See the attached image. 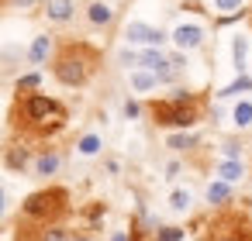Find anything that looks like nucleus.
Wrapping results in <instances>:
<instances>
[{
  "instance_id": "f257e3e1",
  "label": "nucleus",
  "mask_w": 252,
  "mask_h": 241,
  "mask_svg": "<svg viewBox=\"0 0 252 241\" xmlns=\"http://www.w3.org/2000/svg\"><path fill=\"white\" fill-rule=\"evenodd\" d=\"M11 124L14 131L28 134V138H49L66 124V107L45 93H21L11 107Z\"/></svg>"
},
{
  "instance_id": "f03ea898",
  "label": "nucleus",
  "mask_w": 252,
  "mask_h": 241,
  "mask_svg": "<svg viewBox=\"0 0 252 241\" xmlns=\"http://www.w3.org/2000/svg\"><path fill=\"white\" fill-rule=\"evenodd\" d=\"M97 66H100V52L94 45H87V42H66L59 49L56 62H52V73H56L59 83L80 86V83H87L97 73Z\"/></svg>"
},
{
  "instance_id": "7ed1b4c3",
  "label": "nucleus",
  "mask_w": 252,
  "mask_h": 241,
  "mask_svg": "<svg viewBox=\"0 0 252 241\" xmlns=\"http://www.w3.org/2000/svg\"><path fill=\"white\" fill-rule=\"evenodd\" d=\"M149 110H152L156 124H162V128H190L200 117V100L190 93H176L169 100H156Z\"/></svg>"
},
{
  "instance_id": "20e7f679",
  "label": "nucleus",
  "mask_w": 252,
  "mask_h": 241,
  "mask_svg": "<svg viewBox=\"0 0 252 241\" xmlns=\"http://www.w3.org/2000/svg\"><path fill=\"white\" fill-rule=\"evenodd\" d=\"M66 203H69V193L63 186H52V189H42V193H32L25 200V217L28 220H38L42 227L52 224L56 217L66 214Z\"/></svg>"
},
{
  "instance_id": "39448f33",
  "label": "nucleus",
  "mask_w": 252,
  "mask_h": 241,
  "mask_svg": "<svg viewBox=\"0 0 252 241\" xmlns=\"http://www.w3.org/2000/svg\"><path fill=\"white\" fill-rule=\"evenodd\" d=\"M211 241H252V220L245 214H221L211 220Z\"/></svg>"
},
{
  "instance_id": "423d86ee",
  "label": "nucleus",
  "mask_w": 252,
  "mask_h": 241,
  "mask_svg": "<svg viewBox=\"0 0 252 241\" xmlns=\"http://www.w3.org/2000/svg\"><path fill=\"white\" fill-rule=\"evenodd\" d=\"M125 38H128V42H142V45H159V42H162V31H156V28L135 21V25H128Z\"/></svg>"
},
{
  "instance_id": "0eeeda50",
  "label": "nucleus",
  "mask_w": 252,
  "mask_h": 241,
  "mask_svg": "<svg viewBox=\"0 0 252 241\" xmlns=\"http://www.w3.org/2000/svg\"><path fill=\"white\" fill-rule=\"evenodd\" d=\"M138 62H142V66H149V69H152V73H156L159 80H173V76H176L173 62H166V59H162L159 52H145V55H142Z\"/></svg>"
},
{
  "instance_id": "6e6552de",
  "label": "nucleus",
  "mask_w": 252,
  "mask_h": 241,
  "mask_svg": "<svg viewBox=\"0 0 252 241\" xmlns=\"http://www.w3.org/2000/svg\"><path fill=\"white\" fill-rule=\"evenodd\" d=\"M200 38H204V31H200L197 25H180V28L173 31V42H176L180 49H197Z\"/></svg>"
},
{
  "instance_id": "1a4fd4ad",
  "label": "nucleus",
  "mask_w": 252,
  "mask_h": 241,
  "mask_svg": "<svg viewBox=\"0 0 252 241\" xmlns=\"http://www.w3.org/2000/svg\"><path fill=\"white\" fill-rule=\"evenodd\" d=\"M45 14L52 21H69L73 18V0H45Z\"/></svg>"
},
{
  "instance_id": "9d476101",
  "label": "nucleus",
  "mask_w": 252,
  "mask_h": 241,
  "mask_svg": "<svg viewBox=\"0 0 252 241\" xmlns=\"http://www.w3.org/2000/svg\"><path fill=\"white\" fill-rule=\"evenodd\" d=\"M156 80H159L156 73H135V76H131V86H135V90H152Z\"/></svg>"
},
{
  "instance_id": "9b49d317",
  "label": "nucleus",
  "mask_w": 252,
  "mask_h": 241,
  "mask_svg": "<svg viewBox=\"0 0 252 241\" xmlns=\"http://www.w3.org/2000/svg\"><path fill=\"white\" fill-rule=\"evenodd\" d=\"M218 176H221L224 183H231V179H238V176H242V165H238L235 159H228V162H224V165L218 169Z\"/></svg>"
},
{
  "instance_id": "f8f14e48",
  "label": "nucleus",
  "mask_w": 252,
  "mask_h": 241,
  "mask_svg": "<svg viewBox=\"0 0 252 241\" xmlns=\"http://www.w3.org/2000/svg\"><path fill=\"white\" fill-rule=\"evenodd\" d=\"M90 21H94V25H107V21H111V7H107V4H94V7H90Z\"/></svg>"
},
{
  "instance_id": "ddd939ff",
  "label": "nucleus",
  "mask_w": 252,
  "mask_h": 241,
  "mask_svg": "<svg viewBox=\"0 0 252 241\" xmlns=\"http://www.w3.org/2000/svg\"><path fill=\"white\" fill-rule=\"evenodd\" d=\"M231 52H235V69H245V52H249V42H245V38H235Z\"/></svg>"
},
{
  "instance_id": "4468645a",
  "label": "nucleus",
  "mask_w": 252,
  "mask_h": 241,
  "mask_svg": "<svg viewBox=\"0 0 252 241\" xmlns=\"http://www.w3.org/2000/svg\"><path fill=\"white\" fill-rule=\"evenodd\" d=\"M207 200H211V203H224V200H228V186H224V183H211V186H207Z\"/></svg>"
},
{
  "instance_id": "2eb2a0df",
  "label": "nucleus",
  "mask_w": 252,
  "mask_h": 241,
  "mask_svg": "<svg viewBox=\"0 0 252 241\" xmlns=\"http://www.w3.org/2000/svg\"><path fill=\"white\" fill-rule=\"evenodd\" d=\"M49 55V38H35V45H32V62H42Z\"/></svg>"
},
{
  "instance_id": "dca6fc26",
  "label": "nucleus",
  "mask_w": 252,
  "mask_h": 241,
  "mask_svg": "<svg viewBox=\"0 0 252 241\" xmlns=\"http://www.w3.org/2000/svg\"><path fill=\"white\" fill-rule=\"evenodd\" d=\"M235 124H242V128L252 124V104H238L235 107Z\"/></svg>"
},
{
  "instance_id": "f3484780",
  "label": "nucleus",
  "mask_w": 252,
  "mask_h": 241,
  "mask_svg": "<svg viewBox=\"0 0 252 241\" xmlns=\"http://www.w3.org/2000/svg\"><path fill=\"white\" fill-rule=\"evenodd\" d=\"M56 169H59V159H56V155H42V159H38V172H42V176H49V172H56Z\"/></svg>"
},
{
  "instance_id": "a211bd4d",
  "label": "nucleus",
  "mask_w": 252,
  "mask_h": 241,
  "mask_svg": "<svg viewBox=\"0 0 252 241\" xmlns=\"http://www.w3.org/2000/svg\"><path fill=\"white\" fill-rule=\"evenodd\" d=\"M242 90H252V80H249V76H238V80L221 93V97H231V93H242Z\"/></svg>"
},
{
  "instance_id": "6ab92c4d",
  "label": "nucleus",
  "mask_w": 252,
  "mask_h": 241,
  "mask_svg": "<svg viewBox=\"0 0 252 241\" xmlns=\"http://www.w3.org/2000/svg\"><path fill=\"white\" fill-rule=\"evenodd\" d=\"M97 148H100V138H97V134H87V138L80 141V152H83V155H94Z\"/></svg>"
},
{
  "instance_id": "aec40b11",
  "label": "nucleus",
  "mask_w": 252,
  "mask_h": 241,
  "mask_svg": "<svg viewBox=\"0 0 252 241\" xmlns=\"http://www.w3.org/2000/svg\"><path fill=\"white\" fill-rule=\"evenodd\" d=\"M38 241H66V234H63V231H56V227H49V231L42 227V231H38Z\"/></svg>"
},
{
  "instance_id": "412c9836",
  "label": "nucleus",
  "mask_w": 252,
  "mask_h": 241,
  "mask_svg": "<svg viewBox=\"0 0 252 241\" xmlns=\"http://www.w3.org/2000/svg\"><path fill=\"white\" fill-rule=\"evenodd\" d=\"M25 162H28V155H25L21 148H18V152H7V165H14V169H21Z\"/></svg>"
},
{
  "instance_id": "4be33fe9",
  "label": "nucleus",
  "mask_w": 252,
  "mask_h": 241,
  "mask_svg": "<svg viewBox=\"0 0 252 241\" xmlns=\"http://www.w3.org/2000/svg\"><path fill=\"white\" fill-rule=\"evenodd\" d=\"M187 203H190V193H187V189H176V193H173V207H176V210H187Z\"/></svg>"
},
{
  "instance_id": "5701e85b",
  "label": "nucleus",
  "mask_w": 252,
  "mask_h": 241,
  "mask_svg": "<svg viewBox=\"0 0 252 241\" xmlns=\"http://www.w3.org/2000/svg\"><path fill=\"white\" fill-rule=\"evenodd\" d=\"M190 145H193V138H187V134H176L169 141V148H190Z\"/></svg>"
},
{
  "instance_id": "b1692460",
  "label": "nucleus",
  "mask_w": 252,
  "mask_h": 241,
  "mask_svg": "<svg viewBox=\"0 0 252 241\" xmlns=\"http://www.w3.org/2000/svg\"><path fill=\"white\" fill-rule=\"evenodd\" d=\"M238 4H242V0H214V7H218V11H235Z\"/></svg>"
},
{
  "instance_id": "393cba45",
  "label": "nucleus",
  "mask_w": 252,
  "mask_h": 241,
  "mask_svg": "<svg viewBox=\"0 0 252 241\" xmlns=\"http://www.w3.org/2000/svg\"><path fill=\"white\" fill-rule=\"evenodd\" d=\"M35 86H38V76H25V80L18 83V90H21V93H25V90H35Z\"/></svg>"
},
{
  "instance_id": "a878e982",
  "label": "nucleus",
  "mask_w": 252,
  "mask_h": 241,
  "mask_svg": "<svg viewBox=\"0 0 252 241\" xmlns=\"http://www.w3.org/2000/svg\"><path fill=\"white\" fill-rule=\"evenodd\" d=\"M159 238H162V241H176V238H180V227H166Z\"/></svg>"
},
{
  "instance_id": "bb28decb",
  "label": "nucleus",
  "mask_w": 252,
  "mask_h": 241,
  "mask_svg": "<svg viewBox=\"0 0 252 241\" xmlns=\"http://www.w3.org/2000/svg\"><path fill=\"white\" fill-rule=\"evenodd\" d=\"M0 214H4V186H0Z\"/></svg>"
},
{
  "instance_id": "cd10ccee",
  "label": "nucleus",
  "mask_w": 252,
  "mask_h": 241,
  "mask_svg": "<svg viewBox=\"0 0 252 241\" xmlns=\"http://www.w3.org/2000/svg\"><path fill=\"white\" fill-rule=\"evenodd\" d=\"M114 241H128V238H125V234H114Z\"/></svg>"
},
{
  "instance_id": "c85d7f7f",
  "label": "nucleus",
  "mask_w": 252,
  "mask_h": 241,
  "mask_svg": "<svg viewBox=\"0 0 252 241\" xmlns=\"http://www.w3.org/2000/svg\"><path fill=\"white\" fill-rule=\"evenodd\" d=\"M249 25H252V11H249Z\"/></svg>"
}]
</instances>
